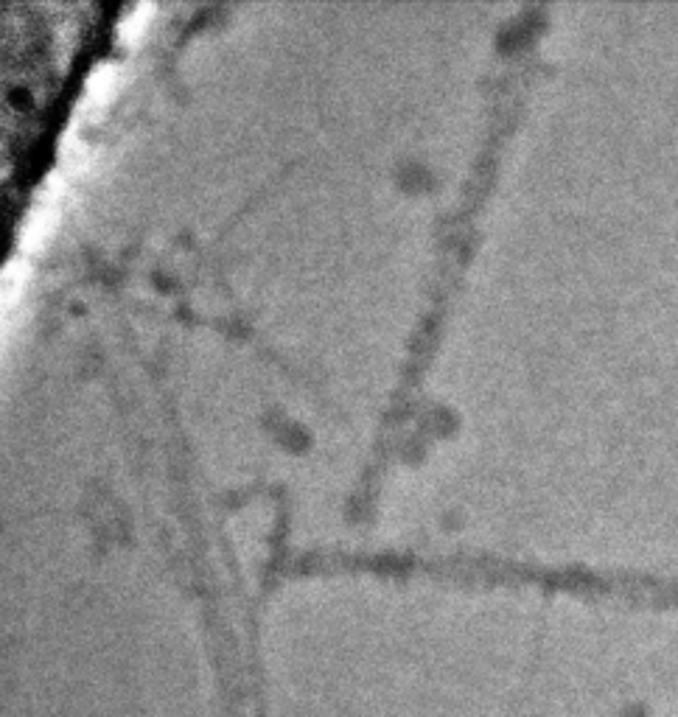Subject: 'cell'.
Instances as JSON below:
<instances>
[{
  "instance_id": "cell-1",
  "label": "cell",
  "mask_w": 678,
  "mask_h": 717,
  "mask_svg": "<svg viewBox=\"0 0 678 717\" xmlns=\"http://www.w3.org/2000/svg\"><path fill=\"white\" fill-rule=\"evenodd\" d=\"M121 79V62L115 59H101L96 62L85 79V90H82V99L76 107V115H99L115 96V87Z\"/></svg>"
},
{
  "instance_id": "cell-5",
  "label": "cell",
  "mask_w": 678,
  "mask_h": 717,
  "mask_svg": "<svg viewBox=\"0 0 678 717\" xmlns=\"http://www.w3.org/2000/svg\"><path fill=\"white\" fill-rule=\"evenodd\" d=\"M59 157H62V169L71 171V174H79V171H85V166L90 163V146L79 138V132L65 129V132H62V141H59Z\"/></svg>"
},
{
  "instance_id": "cell-2",
  "label": "cell",
  "mask_w": 678,
  "mask_h": 717,
  "mask_svg": "<svg viewBox=\"0 0 678 717\" xmlns=\"http://www.w3.org/2000/svg\"><path fill=\"white\" fill-rule=\"evenodd\" d=\"M59 222V202L54 199H34V205L26 213L23 225L17 230V247L23 253H37L43 250L48 239L54 236Z\"/></svg>"
},
{
  "instance_id": "cell-3",
  "label": "cell",
  "mask_w": 678,
  "mask_h": 717,
  "mask_svg": "<svg viewBox=\"0 0 678 717\" xmlns=\"http://www.w3.org/2000/svg\"><path fill=\"white\" fill-rule=\"evenodd\" d=\"M29 281L31 261L26 255H12V258L3 264V272H0V300H3V311H6V314H9V309L23 297Z\"/></svg>"
},
{
  "instance_id": "cell-4",
  "label": "cell",
  "mask_w": 678,
  "mask_h": 717,
  "mask_svg": "<svg viewBox=\"0 0 678 717\" xmlns=\"http://www.w3.org/2000/svg\"><path fill=\"white\" fill-rule=\"evenodd\" d=\"M152 15H155V3H152V0H138V3H132L129 9H124V15L118 20V37L129 45L138 43V37L146 31Z\"/></svg>"
}]
</instances>
